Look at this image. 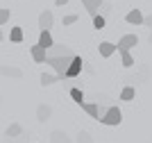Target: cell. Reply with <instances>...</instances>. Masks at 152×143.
<instances>
[{
    "label": "cell",
    "mask_w": 152,
    "mask_h": 143,
    "mask_svg": "<svg viewBox=\"0 0 152 143\" xmlns=\"http://www.w3.org/2000/svg\"><path fill=\"white\" fill-rule=\"evenodd\" d=\"M73 59H75V55H70V57H55V59H48L45 64H48V66H52V68H55V73H57L59 77H66V73H68Z\"/></svg>",
    "instance_id": "obj_1"
},
{
    "label": "cell",
    "mask_w": 152,
    "mask_h": 143,
    "mask_svg": "<svg viewBox=\"0 0 152 143\" xmlns=\"http://www.w3.org/2000/svg\"><path fill=\"white\" fill-rule=\"evenodd\" d=\"M123 120V111L118 109V107H109V111L104 114V118H100L102 125H121Z\"/></svg>",
    "instance_id": "obj_2"
},
{
    "label": "cell",
    "mask_w": 152,
    "mask_h": 143,
    "mask_svg": "<svg viewBox=\"0 0 152 143\" xmlns=\"http://www.w3.org/2000/svg\"><path fill=\"white\" fill-rule=\"evenodd\" d=\"M136 43H139V37H136V34H125V37L118 41V52H129Z\"/></svg>",
    "instance_id": "obj_3"
},
{
    "label": "cell",
    "mask_w": 152,
    "mask_h": 143,
    "mask_svg": "<svg viewBox=\"0 0 152 143\" xmlns=\"http://www.w3.org/2000/svg\"><path fill=\"white\" fill-rule=\"evenodd\" d=\"M37 45H41L43 50L55 48V39H52L50 30H41V34H39V43H37Z\"/></svg>",
    "instance_id": "obj_4"
},
{
    "label": "cell",
    "mask_w": 152,
    "mask_h": 143,
    "mask_svg": "<svg viewBox=\"0 0 152 143\" xmlns=\"http://www.w3.org/2000/svg\"><path fill=\"white\" fill-rule=\"evenodd\" d=\"M30 55H32V59H34L37 64L48 62V50H43L41 45H32V48H30Z\"/></svg>",
    "instance_id": "obj_5"
},
{
    "label": "cell",
    "mask_w": 152,
    "mask_h": 143,
    "mask_svg": "<svg viewBox=\"0 0 152 143\" xmlns=\"http://www.w3.org/2000/svg\"><path fill=\"white\" fill-rule=\"evenodd\" d=\"M98 50H100V55L104 57V59H109V57L114 55L116 50H118V45L116 43H111V41H102L100 45H98Z\"/></svg>",
    "instance_id": "obj_6"
},
{
    "label": "cell",
    "mask_w": 152,
    "mask_h": 143,
    "mask_svg": "<svg viewBox=\"0 0 152 143\" xmlns=\"http://www.w3.org/2000/svg\"><path fill=\"white\" fill-rule=\"evenodd\" d=\"M82 57H77L75 55V59H73V64H70V68H68V73H66V77H70V80H73V77H77V75L82 73Z\"/></svg>",
    "instance_id": "obj_7"
},
{
    "label": "cell",
    "mask_w": 152,
    "mask_h": 143,
    "mask_svg": "<svg viewBox=\"0 0 152 143\" xmlns=\"http://www.w3.org/2000/svg\"><path fill=\"white\" fill-rule=\"evenodd\" d=\"M52 21H55V16H52V12H41V16H39V27L41 30H50L52 27Z\"/></svg>",
    "instance_id": "obj_8"
},
{
    "label": "cell",
    "mask_w": 152,
    "mask_h": 143,
    "mask_svg": "<svg viewBox=\"0 0 152 143\" xmlns=\"http://www.w3.org/2000/svg\"><path fill=\"white\" fill-rule=\"evenodd\" d=\"M73 52H70L66 45H55V48L48 50V59H55V57H70Z\"/></svg>",
    "instance_id": "obj_9"
},
{
    "label": "cell",
    "mask_w": 152,
    "mask_h": 143,
    "mask_svg": "<svg viewBox=\"0 0 152 143\" xmlns=\"http://www.w3.org/2000/svg\"><path fill=\"white\" fill-rule=\"evenodd\" d=\"M82 109L89 114L91 118H98V120H100V105H95V102H84Z\"/></svg>",
    "instance_id": "obj_10"
},
{
    "label": "cell",
    "mask_w": 152,
    "mask_h": 143,
    "mask_svg": "<svg viewBox=\"0 0 152 143\" xmlns=\"http://www.w3.org/2000/svg\"><path fill=\"white\" fill-rule=\"evenodd\" d=\"M125 18H127V23H132V25H143L145 23V18H143V14H141L139 9H132Z\"/></svg>",
    "instance_id": "obj_11"
},
{
    "label": "cell",
    "mask_w": 152,
    "mask_h": 143,
    "mask_svg": "<svg viewBox=\"0 0 152 143\" xmlns=\"http://www.w3.org/2000/svg\"><path fill=\"white\" fill-rule=\"evenodd\" d=\"M84 7H86V12L95 18V16H98V9L102 7V0H86V2H84Z\"/></svg>",
    "instance_id": "obj_12"
},
{
    "label": "cell",
    "mask_w": 152,
    "mask_h": 143,
    "mask_svg": "<svg viewBox=\"0 0 152 143\" xmlns=\"http://www.w3.org/2000/svg\"><path fill=\"white\" fill-rule=\"evenodd\" d=\"M59 80H61L59 75H50V73H43V75H41V84H43V87H52V84L59 82Z\"/></svg>",
    "instance_id": "obj_13"
},
{
    "label": "cell",
    "mask_w": 152,
    "mask_h": 143,
    "mask_svg": "<svg viewBox=\"0 0 152 143\" xmlns=\"http://www.w3.org/2000/svg\"><path fill=\"white\" fill-rule=\"evenodd\" d=\"M134 95H136V89H134V87H125L121 91V100H125V102H132Z\"/></svg>",
    "instance_id": "obj_14"
},
{
    "label": "cell",
    "mask_w": 152,
    "mask_h": 143,
    "mask_svg": "<svg viewBox=\"0 0 152 143\" xmlns=\"http://www.w3.org/2000/svg\"><path fill=\"white\" fill-rule=\"evenodd\" d=\"M9 39H12L14 43H20V41H23V30H20V27H12V32H9Z\"/></svg>",
    "instance_id": "obj_15"
},
{
    "label": "cell",
    "mask_w": 152,
    "mask_h": 143,
    "mask_svg": "<svg viewBox=\"0 0 152 143\" xmlns=\"http://www.w3.org/2000/svg\"><path fill=\"white\" fill-rule=\"evenodd\" d=\"M121 62H123V66H125V68H132L134 64H136V62H134V57L129 55V52H121Z\"/></svg>",
    "instance_id": "obj_16"
},
{
    "label": "cell",
    "mask_w": 152,
    "mask_h": 143,
    "mask_svg": "<svg viewBox=\"0 0 152 143\" xmlns=\"http://www.w3.org/2000/svg\"><path fill=\"white\" fill-rule=\"evenodd\" d=\"M20 134H23V127H20L18 123H14V125L7 127V136H20Z\"/></svg>",
    "instance_id": "obj_17"
},
{
    "label": "cell",
    "mask_w": 152,
    "mask_h": 143,
    "mask_svg": "<svg viewBox=\"0 0 152 143\" xmlns=\"http://www.w3.org/2000/svg\"><path fill=\"white\" fill-rule=\"evenodd\" d=\"M70 98L75 100L77 105H84V93H82V89H70Z\"/></svg>",
    "instance_id": "obj_18"
},
{
    "label": "cell",
    "mask_w": 152,
    "mask_h": 143,
    "mask_svg": "<svg viewBox=\"0 0 152 143\" xmlns=\"http://www.w3.org/2000/svg\"><path fill=\"white\" fill-rule=\"evenodd\" d=\"M50 111H52V109H50L48 105H41V107L37 109V116H39V120H45L48 116H50Z\"/></svg>",
    "instance_id": "obj_19"
},
{
    "label": "cell",
    "mask_w": 152,
    "mask_h": 143,
    "mask_svg": "<svg viewBox=\"0 0 152 143\" xmlns=\"http://www.w3.org/2000/svg\"><path fill=\"white\" fill-rule=\"evenodd\" d=\"M52 143H68V139H66L64 132H55L52 134Z\"/></svg>",
    "instance_id": "obj_20"
},
{
    "label": "cell",
    "mask_w": 152,
    "mask_h": 143,
    "mask_svg": "<svg viewBox=\"0 0 152 143\" xmlns=\"http://www.w3.org/2000/svg\"><path fill=\"white\" fill-rule=\"evenodd\" d=\"M93 27H95V30H102V27H104V16L98 14V16L93 18Z\"/></svg>",
    "instance_id": "obj_21"
},
{
    "label": "cell",
    "mask_w": 152,
    "mask_h": 143,
    "mask_svg": "<svg viewBox=\"0 0 152 143\" xmlns=\"http://www.w3.org/2000/svg\"><path fill=\"white\" fill-rule=\"evenodd\" d=\"M9 16H12V12H9V9H7V7H2V12H0V23L5 25L7 21H9Z\"/></svg>",
    "instance_id": "obj_22"
},
{
    "label": "cell",
    "mask_w": 152,
    "mask_h": 143,
    "mask_svg": "<svg viewBox=\"0 0 152 143\" xmlns=\"http://www.w3.org/2000/svg\"><path fill=\"white\" fill-rule=\"evenodd\" d=\"M61 23L64 25H73V23H77V16H75V14H68V16H64Z\"/></svg>",
    "instance_id": "obj_23"
},
{
    "label": "cell",
    "mask_w": 152,
    "mask_h": 143,
    "mask_svg": "<svg viewBox=\"0 0 152 143\" xmlns=\"http://www.w3.org/2000/svg\"><path fill=\"white\" fill-rule=\"evenodd\" d=\"M77 143H91V136L86 134V132H82V134H80V139H77Z\"/></svg>",
    "instance_id": "obj_24"
},
{
    "label": "cell",
    "mask_w": 152,
    "mask_h": 143,
    "mask_svg": "<svg viewBox=\"0 0 152 143\" xmlns=\"http://www.w3.org/2000/svg\"><path fill=\"white\" fill-rule=\"evenodd\" d=\"M143 25H148V27H152V14H150V16H145V23H143Z\"/></svg>",
    "instance_id": "obj_25"
},
{
    "label": "cell",
    "mask_w": 152,
    "mask_h": 143,
    "mask_svg": "<svg viewBox=\"0 0 152 143\" xmlns=\"http://www.w3.org/2000/svg\"><path fill=\"white\" fill-rule=\"evenodd\" d=\"M9 75H14V77H20V70H16V68H12V70H9Z\"/></svg>",
    "instance_id": "obj_26"
},
{
    "label": "cell",
    "mask_w": 152,
    "mask_h": 143,
    "mask_svg": "<svg viewBox=\"0 0 152 143\" xmlns=\"http://www.w3.org/2000/svg\"><path fill=\"white\" fill-rule=\"evenodd\" d=\"M55 2H57V7H64L66 2H68V0H55Z\"/></svg>",
    "instance_id": "obj_27"
},
{
    "label": "cell",
    "mask_w": 152,
    "mask_h": 143,
    "mask_svg": "<svg viewBox=\"0 0 152 143\" xmlns=\"http://www.w3.org/2000/svg\"><path fill=\"white\" fill-rule=\"evenodd\" d=\"M150 41H152V34H150Z\"/></svg>",
    "instance_id": "obj_28"
},
{
    "label": "cell",
    "mask_w": 152,
    "mask_h": 143,
    "mask_svg": "<svg viewBox=\"0 0 152 143\" xmlns=\"http://www.w3.org/2000/svg\"><path fill=\"white\" fill-rule=\"evenodd\" d=\"M82 2H86V0H82Z\"/></svg>",
    "instance_id": "obj_29"
}]
</instances>
